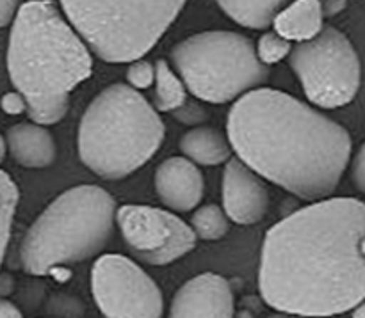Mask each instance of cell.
Returning <instances> with one entry per match:
<instances>
[{
    "instance_id": "obj_12",
    "label": "cell",
    "mask_w": 365,
    "mask_h": 318,
    "mask_svg": "<svg viewBox=\"0 0 365 318\" xmlns=\"http://www.w3.org/2000/svg\"><path fill=\"white\" fill-rule=\"evenodd\" d=\"M234 292L220 274L203 272L175 294L170 318H234Z\"/></svg>"
},
{
    "instance_id": "obj_2",
    "label": "cell",
    "mask_w": 365,
    "mask_h": 318,
    "mask_svg": "<svg viewBox=\"0 0 365 318\" xmlns=\"http://www.w3.org/2000/svg\"><path fill=\"white\" fill-rule=\"evenodd\" d=\"M227 130L239 160L307 201L328 198L351 159L342 124L278 89L259 88L235 100Z\"/></svg>"
},
{
    "instance_id": "obj_30",
    "label": "cell",
    "mask_w": 365,
    "mask_h": 318,
    "mask_svg": "<svg viewBox=\"0 0 365 318\" xmlns=\"http://www.w3.org/2000/svg\"><path fill=\"white\" fill-rule=\"evenodd\" d=\"M6 152H7V142L6 139L0 135V164L4 162V157H6Z\"/></svg>"
},
{
    "instance_id": "obj_8",
    "label": "cell",
    "mask_w": 365,
    "mask_h": 318,
    "mask_svg": "<svg viewBox=\"0 0 365 318\" xmlns=\"http://www.w3.org/2000/svg\"><path fill=\"white\" fill-rule=\"evenodd\" d=\"M289 64L309 102L323 109L351 103L362 82L359 53L348 36L335 27H324L310 41L296 43Z\"/></svg>"
},
{
    "instance_id": "obj_1",
    "label": "cell",
    "mask_w": 365,
    "mask_h": 318,
    "mask_svg": "<svg viewBox=\"0 0 365 318\" xmlns=\"http://www.w3.org/2000/svg\"><path fill=\"white\" fill-rule=\"evenodd\" d=\"M259 290L269 308L334 317L365 301V203L321 199L266 233Z\"/></svg>"
},
{
    "instance_id": "obj_17",
    "label": "cell",
    "mask_w": 365,
    "mask_h": 318,
    "mask_svg": "<svg viewBox=\"0 0 365 318\" xmlns=\"http://www.w3.org/2000/svg\"><path fill=\"white\" fill-rule=\"evenodd\" d=\"M235 23L262 31L273 25L274 16L292 0H216Z\"/></svg>"
},
{
    "instance_id": "obj_31",
    "label": "cell",
    "mask_w": 365,
    "mask_h": 318,
    "mask_svg": "<svg viewBox=\"0 0 365 318\" xmlns=\"http://www.w3.org/2000/svg\"><path fill=\"white\" fill-rule=\"evenodd\" d=\"M356 312H355V318H365V304L356 306Z\"/></svg>"
},
{
    "instance_id": "obj_21",
    "label": "cell",
    "mask_w": 365,
    "mask_h": 318,
    "mask_svg": "<svg viewBox=\"0 0 365 318\" xmlns=\"http://www.w3.org/2000/svg\"><path fill=\"white\" fill-rule=\"evenodd\" d=\"M292 45L289 39L282 38L278 32H266L260 36L259 43H257V55H259L260 63L266 66L277 64L284 60L285 57L291 55Z\"/></svg>"
},
{
    "instance_id": "obj_5",
    "label": "cell",
    "mask_w": 365,
    "mask_h": 318,
    "mask_svg": "<svg viewBox=\"0 0 365 318\" xmlns=\"http://www.w3.org/2000/svg\"><path fill=\"white\" fill-rule=\"evenodd\" d=\"M116 203L98 185H77L53 199L32 223L20 245L27 274L46 276L53 269L98 255L116 224Z\"/></svg>"
},
{
    "instance_id": "obj_25",
    "label": "cell",
    "mask_w": 365,
    "mask_h": 318,
    "mask_svg": "<svg viewBox=\"0 0 365 318\" xmlns=\"http://www.w3.org/2000/svg\"><path fill=\"white\" fill-rule=\"evenodd\" d=\"M21 6V0H0V28L14 21Z\"/></svg>"
},
{
    "instance_id": "obj_23",
    "label": "cell",
    "mask_w": 365,
    "mask_h": 318,
    "mask_svg": "<svg viewBox=\"0 0 365 318\" xmlns=\"http://www.w3.org/2000/svg\"><path fill=\"white\" fill-rule=\"evenodd\" d=\"M175 117H177L180 123H200V121L207 120V112L200 105H195V103L185 102L184 105L178 110H175Z\"/></svg>"
},
{
    "instance_id": "obj_6",
    "label": "cell",
    "mask_w": 365,
    "mask_h": 318,
    "mask_svg": "<svg viewBox=\"0 0 365 318\" xmlns=\"http://www.w3.org/2000/svg\"><path fill=\"white\" fill-rule=\"evenodd\" d=\"M187 0H59L89 48L106 63L143 59L173 25Z\"/></svg>"
},
{
    "instance_id": "obj_7",
    "label": "cell",
    "mask_w": 365,
    "mask_h": 318,
    "mask_svg": "<svg viewBox=\"0 0 365 318\" xmlns=\"http://www.w3.org/2000/svg\"><path fill=\"white\" fill-rule=\"evenodd\" d=\"M171 64L192 96L216 105L239 100L269 78L252 39L234 31L189 36L173 46Z\"/></svg>"
},
{
    "instance_id": "obj_9",
    "label": "cell",
    "mask_w": 365,
    "mask_h": 318,
    "mask_svg": "<svg viewBox=\"0 0 365 318\" xmlns=\"http://www.w3.org/2000/svg\"><path fill=\"white\" fill-rule=\"evenodd\" d=\"M91 292L106 318H163L159 285L123 255H103L93 263Z\"/></svg>"
},
{
    "instance_id": "obj_4",
    "label": "cell",
    "mask_w": 365,
    "mask_h": 318,
    "mask_svg": "<svg viewBox=\"0 0 365 318\" xmlns=\"http://www.w3.org/2000/svg\"><path fill=\"white\" fill-rule=\"evenodd\" d=\"M163 141L159 112L128 84L98 92L78 124V157L103 180L130 176L159 152Z\"/></svg>"
},
{
    "instance_id": "obj_26",
    "label": "cell",
    "mask_w": 365,
    "mask_h": 318,
    "mask_svg": "<svg viewBox=\"0 0 365 318\" xmlns=\"http://www.w3.org/2000/svg\"><path fill=\"white\" fill-rule=\"evenodd\" d=\"M2 109L7 114H20L24 110H27V103H25V98L18 91L7 92L2 98Z\"/></svg>"
},
{
    "instance_id": "obj_13",
    "label": "cell",
    "mask_w": 365,
    "mask_h": 318,
    "mask_svg": "<svg viewBox=\"0 0 365 318\" xmlns=\"http://www.w3.org/2000/svg\"><path fill=\"white\" fill-rule=\"evenodd\" d=\"M155 191L160 201L175 212H191L202 203L205 180L187 157H171L155 171Z\"/></svg>"
},
{
    "instance_id": "obj_27",
    "label": "cell",
    "mask_w": 365,
    "mask_h": 318,
    "mask_svg": "<svg viewBox=\"0 0 365 318\" xmlns=\"http://www.w3.org/2000/svg\"><path fill=\"white\" fill-rule=\"evenodd\" d=\"M321 4H323L324 16H335V14L341 13L342 9H346L348 0H321Z\"/></svg>"
},
{
    "instance_id": "obj_29",
    "label": "cell",
    "mask_w": 365,
    "mask_h": 318,
    "mask_svg": "<svg viewBox=\"0 0 365 318\" xmlns=\"http://www.w3.org/2000/svg\"><path fill=\"white\" fill-rule=\"evenodd\" d=\"M269 318H319V317H305V315H292V313H274V315H271Z\"/></svg>"
},
{
    "instance_id": "obj_11",
    "label": "cell",
    "mask_w": 365,
    "mask_h": 318,
    "mask_svg": "<svg viewBox=\"0 0 365 318\" xmlns=\"http://www.w3.org/2000/svg\"><path fill=\"white\" fill-rule=\"evenodd\" d=\"M223 210L241 226L257 224L269 210V191L262 176L242 160L230 159L223 171Z\"/></svg>"
},
{
    "instance_id": "obj_14",
    "label": "cell",
    "mask_w": 365,
    "mask_h": 318,
    "mask_svg": "<svg viewBox=\"0 0 365 318\" xmlns=\"http://www.w3.org/2000/svg\"><path fill=\"white\" fill-rule=\"evenodd\" d=\"M7 149L14 162L27 169H43L52 166L57 157L53 135L43 124L18 123L7 130Z\"/></svg>"
},
{
    "instance_id": "obj_15",
    "label": "cell",
    "mask_w": 365,
    "mask_h": 318,
    "mask_svg": "<svg viewBox=\"0 0 365 318\" xmlns=\"http://www.w3.org/2000/svg\"><path fill=\"white\" fill-rule=\"evenodd\" d=\"M274 32L289 41H310L324 28L321 0H292L273 20Z\"/></svg>"
},
{
    "instance_id": "obj_3",
    "label": "cell",
    "mask_w": 365,
    "mask_h": 318,
    "mask_svg": "<svg viewBox=\"0 0 365 318\" xmlns=\"http://www.w3.org/2000/svg\"><path fill=\"white\" fill-rule=\"evenodd\" d=\"M89 46L52 0H29L13 21L7 71L34 123L66 116L70 95L93 71Z\"/></svg>"
},
{
    "instance_id": "obj_20",
    "label": "cell",
    "mask_w": 365,
    "mask_h": 318,
    "mask_svg": "<svg viewBox=\"0 0 365 318\" xmlns=\"http://www.w3.org/2000/svg\"><path fill=\"white\" fill-rule=\"evenodd\" d=\"M191 228L195 235L202 240H221L227 237L230 224L225 210L217 205H203L192 213Z\"/></svg>"
},
{
    "instance_id": "obj_10",
    "label": "cell",
    "mask_w": 365,
    "mask_h": 318,
    "mask_svg": "<svg viewBox=\"0 0 365 318\" xmlns=\"http://www.w3.org/2000/svg\"><path fill=\"white\" fill-rule=\"evenodd\" d=\"M116 224L132 256L148 265H170L196 245L192 228L168 210L125 205L116 212Z\"/></svg>"
},
{
    "instance_id": "obj_22",
    "label": "cell",
    "mask_w": 365,
    "mask_h": 318,
    "mask_svg": "<svg viewBox=\"0 0 365 318\" xmlns=\"http://www.w3.org/2000/svg\"><path fill=\"white\" fill-rule=\"evenodd\" d=\"M128 85L134 89H148L155 84V64L148 60H134L127 70Z\"/></svg>"
},
{
    "instance_id": "obj_18",
    "label": "cell",
    "mask_w": 365,
    "mask_h": 318,
    "mask_svg": "<svg viewBox=\"0 0 365 318\" xmlns=\"http://www.w3.org/2000/svg\"><path fill=\"white\" fill-rule=\"evenodd\" d=\"M187 102V88L180 75L175 73L168 60L159 59L155 63V95L153 107L159 112H175Z\"/></svg>"
},
{
    "instance_id": "obj_16",
    "label": "cell",
    "mask_w": 365,
    "mask_h": 318,
    "mask_svg": "<svg viewBox=\"0 0 365 318\" xmlns=\"http://www.w3.org/2000/svg\"><path fill=\"white\" fill-rule=\"evenodd\" d=\"M180 152L196 166H220L230 160L232 144L216 128L198 127L180 139Z\"/></svg>"
},
{
    "instance_id": "obj_28",
    "label": "cell",
    "mask_w": 365,
    "mask_h": 318,
    "mask_svg": "<svg viewBox=\"0 0 365 318\" xmlns=\"http://www.w3.org/2000/svg\"><path fill=\"white\" fill-rule=\"evenodd\" d=\"M0 318H24V315L13 302L0 297Z\"/></svg>"
},
{
    "instance_id": "obj_24",
    "label": "cell",
    "mask_w": 365,
    "mask_h": 318,
    "mask_svg": "<svg viewBox=\"0 0 365 318\" xmlns=\"http://www.w3.org/2000/svg\"><path fill=\"white\" fill-rule=\"evenodd\" d=\"M351 180H353V184H355V187L365 194V142L360 146V149L356 152L355 159H353Z\"/></svg>"
},
{
    "instance_id": "obj_19",
    "label": "cell",
    "mask_w": 365,
    "mask_h": 318,
    "mask_svg": "<svg viewBox=\"0 0 365 318\" xmlns=\"http://www.w3.org/2000/svg\"><path fill=\"white\" fill-rule=\"evenodd\" d=\"M18 199H20V192H18L16 184L6 171L0 169V265H2L7 244H9L11 226H13Z\"/></svg>"
}]
</instances>
